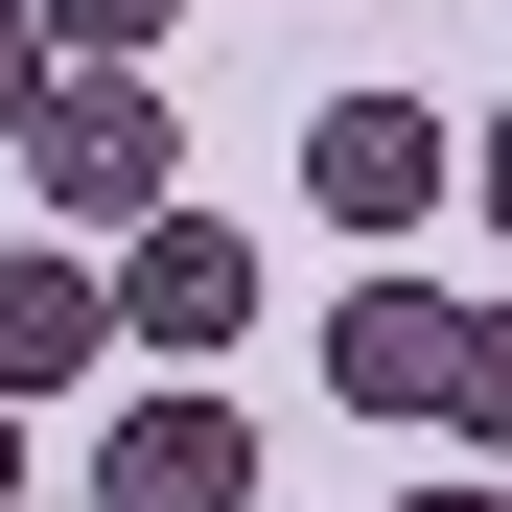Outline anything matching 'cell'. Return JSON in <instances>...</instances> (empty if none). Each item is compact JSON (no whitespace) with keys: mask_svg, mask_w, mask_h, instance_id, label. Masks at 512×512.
Listing matches in <instances>:
<instances>
[{"mask_svg":"<svg viewBox=\"0 0 512 512\" xmlns=\"http://www.w3.org/2000/svg\"><path fill=\"white\" fill-rule=\"evenodd\" d=\"M24 187H47V233H140V210H187V117H163V70H47Z\"/></svg>","mask_w":512,"mask_h":512,"instance_id":"6da1fadb","label":"cell"},{"mask_svg":"<svg viewBox=\"0 0 512 512\" xmlns=\"http://www.w3.org/2000/svg\"><path fill=\"white\" fill-rule=\"evenodd\" d=\"M443 187H466V140L419 117V94H326V117H303V210H326V233H419Z\"/></svg>","mask_w":512,"mask_h":512,"instance_id":"7a4b0ae2","label":"cell"},{"mask_svg":"<svg viewBox=\"0 0 512 512\" xmlns=\"http://www.w3.org/2000/svg\"><path fill=\"white\" fill-rule=\"evenodd\" d=\"M94 280H117L140 350H233V326H256V233H233V210H140Z\"/></svg>","mask_w":512,"mask_h":512,"instance_id":"3957f363","label":"cell"},{"mask_svg":"<svg viewBox=\"0 0 512 512\" xmlns=\"http://www.w3.org/2000/svg\"><path fill=\"white\" fill-rule=\"evenodd\" d=\"M94 512H256V396H140L94 443Z\"/></svg>","mask_w":512,"mask_h":512,"instance_id":"277c9868","label":"cell"},{"mask_svg":"<svg viewBox=\"0 0 512 512\" xmlns=\"http://www.w3.org/2000/svg\"><path fill=\"white\" fill-rule=\"evenodd\" d=\"M443 350H466L443 280H350V303H326V396H350V419H443Z\"/></svg>","mask_w":512,"mask_h":512,"instance_id":"5b68a950","label":"cell"},{"mask_svg":"<svg viewBox=\"0 0 512 512\" xmlns=\"http://www.w3.org/2000/svg\"><path fill=\"white\" fill-rule=\"evenodd\" d=\"M94 350H117V280L70 233H24V256H0V396H70Z\"/></svg>","mask_w":512,"mask_h":512,"instance_id":"8992f818","label":"cell"},{"mask_svg":"<svg viewBox=\"0 0 512 512\" xmlns=\"http://www.w3.org/2000/svg\"><path fill=\"white\" fill-rule=\"evenodd\" d=\"M24 24H47V70H140L163 24H187V0H24Z\"/></svg>","mask_w":512,"mask_h":512,"instance_id":"52a82bcc","label":"cell"},{"mask_svg":"<svg viewBox=\"0 0 512 512\" xmlns=\"http://www.w3.org/2000/svg\"><path fill=\"white\" fill-rule=\"evenodd\" d=\"M443 419H466V443L512 466V303H466V350H443Z\"/></svg>","mask_w":512,"mask_h":512,"instance_id":"ba28073f","label":"cell"},{"mask_svg":"<svg viewBox=\"0 0 512 512\" xmlns=\"http://www.w3.org/2000/svg\"><path fill=\"white\" fill-rule=\"evenodd\" d=\"M24 117H47V24L0 0V140H24Z\"/></svg>","mask_w":512,"mask_h":512,"instance_id":"9c48e42d","label":"cell"},{"mask_svg":"<svg viewBox=\"0 0 512 512\" xmlns=\"http://www.w3.org/2000/svg\"><path fill=\"white\" fill-rule=\"evenodd\" d=\"M466 187H489V233H512V117H489V140H466Z\"/></svg>","mask_w":512,"mask_h":512,"instance_id":"30bf717a","label":"cell"},{"mask_svg":"<svg viewBox=\"0 0 512 512\" xmlns=\"http://www.w3.org/2000/svg\"><path fill=\"white\" fill-rule=\"evenodd\" d=\"M0 512H24V396H0Z\"/></svg>","mask_w":512,"mask_h":512,"instance_id":"8fae6325","label":"cell"},{"mask_svg":"<svg viewBox=\"0 0 512 512\" xmlns=\"http://www.w3.org/2000/svg\"><path fill=\"white\" fill-rule=\"evenodd\" d=\"M419 512H512V489H489V466H466V489H419Z\"/></svg>","mask_w":512,"mask_h":512,"instance_id":"7c38bea8","label":"cell"},{"mask_svg":"<svg viewBox=\"0 0 512 512\" xmlns=\"http://www.w3.org/2000/svg\"><path fill=\"white\" fill-rule=\"evenodd\" d=\"M256 512H280V489H256Z\"/></svg>","mask_w":512,"mask_h":512,"instance_id":"4fadbf2b","label":"cell"}]
</instances>
